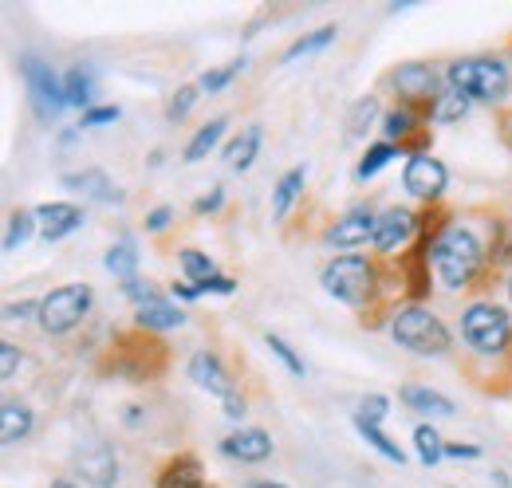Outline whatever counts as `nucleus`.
<instances>
[{
	"label": "nucleus",
	"mask_w": 512,
	"mask_h": 488,
	"mask_svg": "<svg viewBox=\"0 0 512 488\" xmlns=\"http://www.w3.org/2000/svg\"><path fill=\"white\" fill-rule=\"evenodd\" d=\"M481 241L469 233V229H461V225H453L446 229L434 248H430V260H434V272H438V280L446 284V288H465L473 276H477V268H481Z\"/></svg>",
	"instance_id": "nucleus-1"
},
{
	"label": "nucleus",
	"mask_w": 512,
	"mask_h": 488,
	"mask_svg": "<svg viewBox=\"0 0 512 488\" xmlns=\"http://www.w3.org/2000/svg\"><path fill=\"white\" fill-rule=\"evenodd\" d=\"M390 335L398 339V347H406V351H414V355H446L449 351L446 323H442L434 311H426V307H418V304L394 311Z\"/></svg>",
	"instance_id": "nucleus-2"
},
{
	"label": "nucleus",
	"mask_w": 512,
	"mask_h": 488,
	"mask_svg": "<svg viewBox=\"0 0 512 488\" xmlns=\"http://www.w3.org/2000/svg\"><path fill=\"white\" fill-rule=\"evenodd\" d=\"M449 87L461 91L465 99H481V103H501L509 95V67L497 60H457L446 71Z\"/></svg>",
	"instance_id": "nucleus-3"
},
{
	"label": "nucleus",
	"mask_w": 512,
	"mask_h": 488,
	"mask_svg": "<svg viewBox=\"0 0 512 488\" xmlns=\"http://www.w3.org/2000/svg\"><path fill=\"white\" fill-rule=\"evenodd\" d=\"M323 288L351 307L367 304L371 292H375V268L363 256H339L323 268Z\"/></svg>",
	"instance_id": "nucleus-4"
},
{
	"label": "nucleus",
	"mask_w": 512,
	"mask_h": 488,
	"mask_svg": "<svg viewBox=\"0 0 512 488\" xmlns=\"http://www.w3.org/2000/svg\"><path fill=\"white\" fill-rule=\"evenodd\" d=\"M461 335H465V343L477 347L481 355H497V351L509 347L512 323L497 304H473L465 311V319H461Z\"/></svg>",
	"instance_id": "nucleus-5"
},
{
	"label": "nucleus",
	"mask_w": 512,
	"mask_h": 488,
	"mask_svg": "<svg viewBox=\"0 0 512 488\" xmlns=\"http://www.w3.org/2000/svg\"><path fill=\"white\" fill-rule=\"evenodd\" d=\"M20 71H24V83H28V99H32L36 119L40 122L60 119V111L67 107V95H64V83L52 75V67H44L36 56H24Z\"/></svg>",
	"instance_id": "nucleus-6"
},
{
	"label": "nucleus",
	"mask_w": 512,
	"mask_h": 488,
	"mask_svg": "<svg viewBox=\"0 0 512 488\" xmlns=\"http://www.w3.org/2000/svg\"><path fill=\"white\" fill-rule=\"evenodd\" d=\"M87 311H91V288L87 284H67V288H56L52 296L40 300V323H44L48 335H64Z\"/></svg>",
	"instance_id": "nucleus-7"
},
{
	"label": "nucleus",
	"mask_w": 512,
	"mask_h": 488,
	"mask_svg": "<svg viewBox=\"0 0 512 488\" xmlns=\"http://www.w3.org/2000/svg\"><path fill=\"white\" fill-rule=\"evenodd\" d=\"M402 185H406L414 197H426V201H434V197H442V189H446V166H442L438 158L414 154V158L406 162Z\"/></svg>",
	"instance_id": "nucleus-8"
},
{
	"label": "nucleus",
	"mask_w": 512,
	"mask_h": 488,
	"mask_svg": "<svg viewBox=\"0 0 512 488\" xmlns=\"http://www.w3.org/2000/svg\"><path fill=\"white\" fill-rule=\"evenodd\" d=\"M75 465H79V473H83L91 485H99V488H111L115 477H119V461H115V453H111L107 441H87V445L75 453Z\"/></svg>",
	"instance_id": "nucleus-9"
},
{
	"label": "nucleus",
	"mask_w": 512,
	"mask_h": 488,
	"mask_svg": "<svg viewBox=\"0 0 512 488\" xmlns=\"http://www.w3.org/2000/svg\"><path fill=\"white\" fill-rule=\"evenodd\" d=\"M190 378L201 390L217 394V398H233V378H229V370L221 366L217 355H209V351H197L190 359Z\"/></svg>",
	"instance_id": "nucleus-10"
},
{
	"label": "nucleus",
	"mask_w": 512,
	"mask_h": 488,
	"mask_svg": "<svg viewBox=\"0 0 512 488\" xmlns=\"http://www.w3.org/2000/svg\"><path fill=\"white\" fill-rule=\"evenodd\" d=\"M367 241H375V217L367 209H351L327 233V244H335V248H355V244H367Z\"/></svg>",
	"instance_id": "nucleus-11"
},
{
	"label": "nucleus",
	"mask_w": 512,
	"mask_h": 488,
	"mask_svg": "<svg viewBox=\"0 0 512 488\" xmlns=\"http://www.w3.org/2000/svg\"><path fill=\"white\" fill-rule=\"evenodd\" d=\"M410 233H414V213L410 209H386L383 217L375 221V248L394 252L398 244L410 241Z\"/></svg>",
	"instance_id": "nucleus-12"
},
{
	"label": "nucleus",
	"mask_w": 512,
	"mask_h": 488,
	"mask_svg": "<svg viewBox=\"0 0 512 488\" xmlns=\"http://www.w3.org/2000/svg\"><path fill=\"white\" fill-rule=\"evenodd\" d=\"M390 83H394L398 95H406V99H430L434 87H438V75H434L430 63H406V67H398V71L390 75Z\"/></svg>",
	"instance_id": "nucleus-13"
},
{
	"label": "nucleus",
	"mask_w": 512,
	"mask_h": 488,
	"mask_svg": "<svg viewBox=\"0 0 512 488\" xmlns=\"http://www.w3.org/2000/svg\"><path fill=\"white\" fill-rule=\"evenodd\" d=\"M36 217L44 221V241H60V237L75 233V229L83 225V213H79L75 205H67V201L40 205V209H36Z\"/></svg>",
	"instance_id": "nucleus-14"
},
{
	"label": "nucleus",
	"mask_w": 512,
	"mask_h": 488,
	"mask_svg": "<svg viewBox=\"0 0 512 488\" xmlns=\"http://www.w3.org/2000/svg\"><path fill=\"white\" fill-rule=\"evenodd\" d=\"M221 449L237 461H264V457H272V437L264 429H241V433L225 437Z\"/></svg>",
	"instance_id": "nucleus-15"
},
{
	"label": "nucleus",
	"mask_w": 512,
	"mask_h": 488,
	"mask_svg": "<svg viewBox=\"0 0 512 488\" xmlns=\"http://www.w3.org/2000/svg\"><path fill=\"white\" fill-rule=\"evenodd\" d=\"M402 402L418 414H430V418H453V402L430 386H402Z\"/></svg>",
	"instance_id": "nucleus-16"
},
{
	"label": "nucleus",
	"mask_w": 512,
	"mask_h": 488,
	"mask_svg": "<svg viewBox=\"0 0 512 488\" xmlns=\"http://www.w3.org/2000/svg\"><path fill=\"white\" fill-rule=\"evenodd\" d=\"M32 433V410L20 402H4L0 406V441L4 445H20Z\"/></svg>",
	"instance_id": "nucleus-17"
},
{
	"label": "nucleus",
	"mask_w": 512,
	"mask_h": 488,
	"mask_svg": "<svg viewBox=\"0 0 512 488\" xmlns=\"http://www.w3.org/2000/svg\"><path fill=\"white\" fill-rule=\"evenodd\" d=\"M138 323L150 327V331H174V327L186 323V315H182L174 304H166V300L154 296V300H146V304L138 307Z\"/></svg>",
	"instance_id": "nucleus-18"
},
{
	"label": "nucleus",
	"mask_w": 512,
	"mask_h": 488,
	"mask_svg": "<svg viewBox=\"0 0 512 488\" xmlns=\"http://www.w3.org/2000/svg\"><path fill=\"white\" fill-rule=\"evenodd\" d=\"M158 488H205L197 457H178V461H170L166 473L158 477Z\"/></svg>",
	"instance_id": "nucleus-19"
},
{
	"label": "nucleus",
	"mask_w": 512,
	"mask_h": 488,
	"mask_svg": "<svg viewBox=\"0 0 512 488\" xmlns=\"http://www.w3.org/2000/svg\"><path fill=\"white\" fill-rule=\"evenodd\" d=\"M256 150H260V126H245V130L225 146V158H229L233 170H249Z\"/></svg>",
	"instance_id": "nucleus-20"
},
{
	"label": "nucleus",
	"mask_w": 512,
	"mask_h": 488,
	"mask_svg": "<svg viewBox=\"0 0 512 488\" xmlns=\"http://www.w3.org/2000/svg\"><path fill=\"white\" fill-rule=\"evenodd\" d=\"M64 185L71 189H83L87 197H95V201H119V189L107 182V174H99V170H87V174H67Z\"/></svg>",
	"instance_id": "nucleus-21"
},
{
	"label": "nucleus",
	"mask_w": 512,
	"mask_h": 488,
	"mask_svg": "<svg viewBox=\"0 0 512 488\" xmlns=\"http://www.w3.org/2000/svg\"><path fill=\"white\" fill-rule=\"evenodd\" d=\"M300 185H304V166H296V170H288V174L280 178L276 193H272V217H276V221H284V217H288L292 201L300 197Z\"/></svg>",
	"instance_id": "nucleus-22"
},
{
	"label": "nucleus",
	"mask_w": 512,
	"mask_h": 488,
	"mask_svg": "<svg viewBox=\"0 0 512 488\" xmlns=\"http://www.w3.org/2000/svg\"><path fill=\"white\" fill-rule=\"evenodd\" d=\"M225 126H229L225 119L205 122V126H201V130H197V134L190 138V146H186V162H201V158H205V154H209V150H213V146L221 142Z\"/></svg>",
	"instance_id": "nucleus-23"
},
{
	"label": "nucleus",
	"mask_w": 512,
	"mask_h": 488,
	"mask_svg": "<svg viewBox=\"0 0 512 488\" xmlns=\"http://www.w3.org/2000/svg\"><path fill=\"white\" fill-rule=\"evenodd\" d=\"M64 95H67V107H87L91 95H95V83H91V71L83 67H71L64 79Z\"/></svg>",
	"instance_id": "nucleus-24"
},
{
	"label": "nucleus",
	"mask_w": 512,
	"mask_h": 488,
	"mask_svg": "<svg viewBox=\"0 0 512 488\" xmlns=\"http://www.w3.org/2000/svg\"><path fill=\"white\" fill-rule=\"evenodd\" d=\"M469 115V99L461 95V91H453L449 87L446 95H438V103H434V122H457Z\"/></svg>",
	"instance_id": "nucleus-25"
},
{
	"label": "nucleus",
	"mask_w": 512,
	"mask_h": 488,
	"mask_svg": "<svg viewBox=\"0 0 512 488\" xmlns=\"http://www.w3.org/2000/svg\"><path fill=\"white\" fill-rule=\"evenodd\" d=\"M414 445H418V461H422V465H438V461H442V453H446L442 437H438L430 426L414 429Z\"/></svg>",
	"instance_id": "nucleus-26"
},
{
	"label": "nucleus",
	"mask_w": 512,
	"mask_h": 488,
	"mask_svg": "<svg viewBox=\"0 0 512 488\" xmlns=\"http://www.w3.org/2000/svg\"><path fill=\"white\" fill-rule=\"evenodd\" d=\"M331 40H335V28L327 24V28H320V32H312V36H300V40H296V44H292V48L284 52V60L292 63V60H300V56H312V52H323V48H327Z\"/></svg>",
	"instance_id": "nucleus-27"
},
{
	"label": "nucleus",
	"mask_w": 512,
	"mask_h": 488,
	"mask_svg": "<svg viewBox=\"0 0 512 488\" xmlns=\"http://www.w3.org/2000/svg\"><path fill=\"white\" fill-rule=\"evenodd\" d=\"M355 429H359V433H363V437L383 453L386 461H394V465H402V461H406V457H402V449H398V445H394L379 426H371V422H359V418H355Z\"/></svg>",
	"instance_id": "nucleus-28"
},
{
	"label": "nucleus",
	"mask_w": 512,
	"mask_h": 488,
	"mask_svg": "<svg viewBox=\"0 0 512 488\" xmlns=\"http://www.w3.org/2000/svg\"><path fill=\"white\" fill-rule=\"evenodd\" d=\"M107 268L123 280H134V268H138V252L130 248V241H119L111 252H107Z\"/></svg>",
	"instance_id": "nucleus-29"
},
{
	"label": "nucleus",
	"mask_w": 512,
	"mask_h": 488,
	"mask_svg": "<svg viewBox=\"0 0 512 488\" xmlns=\"http://www.w3.org/2000/svg\"><path fill=\"white\" fill-rule=\"evenodd\" d=\"M379 115V103H375V95H367V99H359L355 107H351V119H347V134L351 138H359V134H367V126L375 122Z\"/></svg>",
	"instance_id": "nucleus-30"
},
{
	"label": "nucleus",
	"mask_w": 512,
	"mask_h": 488,
	"mask_svg": "<svg viewBox=\"0 0 512 488\" xmlns=\"http://www.w3.org/2000/svg\"><path fill=\"white\" fill-rule=\"evenodd\" d=\"M390 158H398V150L390 146V142H383V146H371L367 150V158L359 162V182H367V178H375L379 170H383Z\"/></svg>",
	"instance_id": "nucleus-31"
},
{
	"label": "nucleus",
	"mask_w": 512,
	"mask_h": 488,
	"mask_svg": "<svg viewBox=\"0 0 512 488\" xmlns=\"http://www.w3.org/2000/svg\"><path fill=\"white\" fill-rule=\"evenodd\" d=\"M182 268H186V276H190L193 284H205V280H213V276H217V272H213V264H209L197 248H186V252H182Z\"/></svg>",
	"instance_id": "nucleus-32"
},
{
	"label": "nucleus",
	"mask_w": 512,
	"mask_h": 488,
	"mask_svg": "<svg viewBox=\"0 0 512 488\" xmlns=\"http://www.w3.org/2000/svg\"><path fill=\"white\" fill-rule=\"evenodd\" d=\"M28 237H32V217H28V213H16V217L8 221V233H4V252H16Z\"/></svg>",
	"instance_id": "nucleus-33"
},
{
	"label": "nucleus",
	"mask_w": 512,
	"mask_h": 488,
	"mask_svg": "<svg viewBox=\"0 0 512 488\" xmlns=\"http://www.w3.org/2000/svg\"><path fill=\"white\" fill-rule=\"evenodd\" d=\"M383 130H386V138H406L410 130H414V115L402 107V111H390L383 119Z\"/></svg>",
	"instance_id": "nucleus-34"
},
{
	"label": "nucleus",
	"mask_w": 512,
	"mask_h": 488,
	"mask_svg": "<svg viewBox=\"0 0 512 488\" xmlns=\"http://www.w3.org/2000/svg\"><path fill=\"white\" fill-rule=\"evenodd\" d=\"M268 347H272V355H276V359H280V363L288 366V370H292V374H296V378H304V363H300V359H296V355H292V347H288V343H284V339H280V335H268Z\"/></svg>",
	"instance_id": "nucleus-35"
},
{
	"label": "nucleus",
	"mask_w": 512,
	"mask_h": 488,
	"mask_svg": "<svg viewBox=\"0 0 512 488\" xmlns=\"http://www.w3.org/2000/svg\"><path fill=\"white\" fill-rule=\"evenodd\" d=\"M386 406H390V402H386L383 394H371V398H363V406H359V414H355V418H359V422L379 426V422L386 418Z\"/></svg>",
	"instance_id": "nucleus-36"
},
{
	"label": "nucleus",
	"mask_w": 512,
	"mask_h": 488,
	"mask_svg": "<svg viewBox=\"0 0 512 488\" xmlns=\"http://www.w3.org/2000/svg\"><path fill=\"white\" fill-rule=\"evenodd\" d=\"M241 67H245V63L237 60V63H229V67H221V71H205V75H201V87H205V91H221Z\"/></svg>",
	"instance_id": "nucleus-37"
},
{
	"label": "nucleus",
	"mask_w": 512,
	"mask_h": 488,
	"mask_svg": "<svg viewBox=\"0 0 512 488\" xmlns=\"http://www.w3.org/2000/svg\"><path fill=\"white\" fill-rule=\"evenodd\" d=\"M193 103H197V91H193V87H182V91H178V95L170 99V111H166V115H170V122L186 119Z\"/></svg>",
	"instance_id": "nucleus-38"
},
{
	"label": "nucleus",
	"mask_w": 512,
	"mask_h": 488,
	"mask_svg": "<svg viewBox=\"0 0 512 488\" xmlns=\"http://www.w3.org/2000/svg\"><path fill=\"white\" fill-rule=\"evenodd\" d=\"M119 119V107H95L83 115V126H103V122H115Z\"/></svg>",
	"instance_id": "nucleus-39"
},
{
	"label": "nucleus",
	"mask_w": 512,
	"mask_h": 488,
	"mask_svg": "<svg viewBox=\"0 0 512 488\" xmlns=\"http://www.w3.org/2000/svg\"><path fill=\"white\" fill-rule=\"evenodd\" d=\"M0 355H4V370H0V374H4V378H12V374H16V363H20L16 343H8V339H4V343H0Z\"/></svg>",
	"instance_id": "nucleus-40"
},
{
	"label": "nucleus",
	"mask_w": 512,
	"mask_h": 488,
	"mask_svg": "<svg viewBox=\"0 0 512 488\" xmlns=\"http://www.w3.org/2000/svg\"><path fill=\"white\" fill-rule=\"evenodd\" d=\"M166 225H170V209H154V213L146 217V229H150V233H162Z\"/></svg>",
	"instance_id": "nucleus-41"
},
{
	"label": "nucleus",
	"mask_w": 512,
	"mask_h": 488,
	"mask_svg": "<svg viewBox=\"0 0 512 488\" xmlns=\"http://www.w3.org/2000/svg\"><path fill=\"white\" fill-rule=\"evenodd\" d=\"M221 201H225V193L217 189V193H209V197H201V201H197L193 209H197V213H213V209H221Z\"/></svg>",
	"instance_id": "nucleus-42"
},
{
	"label": "nucleus",
	"mask_w": 512,
	"mask_h": 488,
	"mask_svg": "<svg viewBox=\"0 0 512 488\" xmlns=\"http://www.w3.org/2000/svg\"><path fill=\"white\" fill-rule=\"evenodd\" d=\"M225 414H229L233 422H241V418H245V398H237V394L225 398Z\"/></svg>",
	"instance_id": "nucleus-43"
},
{
	"label": "nucleus",
	"mask_w": 512,
	"mask_h": 488,
	"mask_svg": "<svg viewBox=\"0 0 512 488\" xmlns=\"http://www.w3.org/2000/svg\"><path fill=\"white\" fill-rule=\"evenodd\" d=\"M28 311H40V304H8L4 307V319H28Z\"/></svg>",
	"instance_id": "nucleus-44"
},
{
	"label": "nucleus",
	"mask_w": 512,
	"mask_h": 488,
	"mask_svg": "<svg viewBox=\"0 0 512 488\" xmlns=\"http://www.w3.org/2000/svg\"><path fill=\"white\" fill-rule=\"evenodd\" d=\"M449 457H477V445H446Z\"/></svg>",
	"instance_id": "nucleus-45"
},
{
	"label": "nucleus",
	"mask_w": 512,
	"mask_h": 488,
	"mask_svg": "<svg viewBox=\"0 0 512 488\" xmlns=\"http://www.w3.org/2000/svg\"><path fill=\"white\" fill-rule=\"evenodd\" d=\"M249 488H288V485H276V481H256V485H249Z\"/></svg>",
	"instance_id": "nucleus-46"
},
{
	"label": "nucleus",
	"mask_w": 512,
	"mask_h": 488,
	"mask_svg": "<svg viewBox=\"0 0 512 488\" xmlns=\"http://www.w3.org/2000/svg\"><path fill=\"white\" fill-rule=\"evenodd\" d=\"M52 488H75V485H71V481H56Z\"/></svg>",
	"instance_id": "nucleus-47"
},
{
	"label": "nucleus",
	"mask_w": 512,
	"mask_h": 488,
	"mask_svg": "<svg viewBox=\"0 0 512 488\" xmlns=\"http://www.w3.org/2000/svg\"><path fill=\"white\" fill-rule=\"evenodd\" d=\"M509 296H512V280H509Z\"/></svg>",
	"instance_id": "nucleus-48"
}]
</instances>
